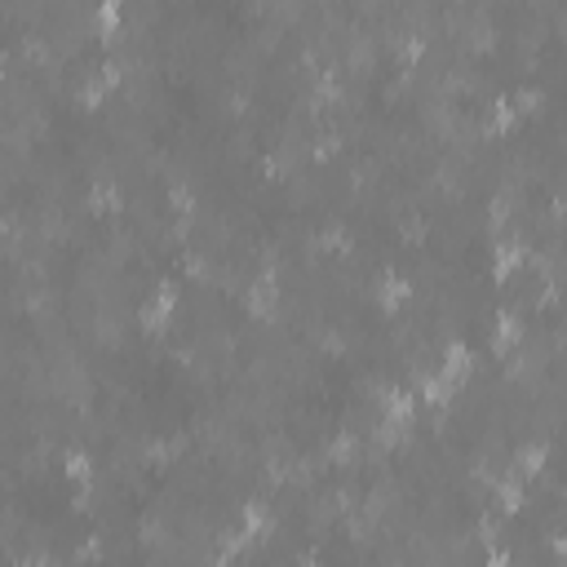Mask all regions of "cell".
<instances>
[{
    "mask_svg": "<svg viewBox=\"0 0 567 567\" xmlns=\"http://www.w3.org/2000/svg\"><path fill=\"white\" fill-rule=\"evenodd\" d=\"M478 350H483V337H452V341L439 350V359H434L439 381H443L447 390H465V385L474 381V372H478Z\"/></svg>",
    "mask_w": 567,
    "mask_h": 567,
    "instance_id": "cell-1",
    "label": "cell"
},
{
    "mask_svg": "<svg viewBox=\"0 0 567 567\" xmlns=\"http://www.w3.org/2000/svg\"><path fill=\"white\" fill-rule=\"evenodd\" d=\"M182 257H186V252H182ZM177 270H182V266H177ZM177 270H173V275H164V279H155V284H151V292L137 301V323H142L146 332H164V328L177 319V306H182Z\"/></svg>",
    "mask_w": 567,
    "mask_h": 567,
    "instance_id": "cell-2",
    "label": "cell"
},
{
    "mask_svg": "<svg viewBox=\"0 0 567 567\" xmlns=\"http://www.w3.org/2000/svg\"><path fill=\"white\" fill-rule=\"evenodd\" d=\"M416 416H421V403H416V394L408 390V381H394V385L381 390V399H377V421H385V425H412Z\"/></svg>",
    "mask_w": 567,
    "mask_h": 567,
    "instance_id": "cell-3",
    "label": "cell"
},
{
    "mask_svg": "<svg viewBox=\"0 0 567 567\" xmlns=\"http://www.w3.org/2000/svg\"><path fill=\"white\" fill-rule=\"evenodd\" d=\"M509 93L514 89H501V93L487 97V106H483V133L487 137H514L523 128V115L514 111V97Z\"/></svg>",
    "mask_w": 567,
    "mask_h": 567,
    "instance_id": "cell-4",
    "label": "cell"
},
{
    "mask_svg": "<svg viewBox=\"0 0 567 567\" xmlns=\"http://www.w3.org/2000/svg\"><path fill=\"white\" fill-rule=\"evenodd\" d=\"M58 474H62L66 487H89V483L97 478V456H93V447H89V443H71V447L62 452V461H58Z\"/></svg>",
    "mask_w": 567,
    "mask_h": 567,
    "instance_id": "cell-5",
    "label": "cell"
},
{
    "mask_svg": "<svg viewBox=\"0 0 567 567\" xmlns=\"http://www.w3.org/2000/svg\"><path fill=\"white\" fill-rule=\"evenodd\" d=\"M408 390L416 394V403L430 412V408H443V403H452V394L456 390H447L443 381H439V372H434V363L430 368H421V372H412V381H408Z\"/></svg>",
    "mask_w": 567,
    "mask_h": 567,
    "instance_id": "cell-6",
    "label": "cell"
},
{
    "mask_svg": "<svg viewBox=\"0 0 567 567\" xmlns=\"http://www.w3.org/2000/svg\"><path fill=\"white\" fill-rule=\"evenodd\" d=\"M124 27V0H93V31L106 40Z\"/></svg>",
    "mask_w": 567,
    "mask_h": 567,
    "instance_id": "cell-7",
    "label": "cell"
},
{
    "mask_svg": "<svg viewBox=\"0 0 567 567\" xmlns=\"http://www.w3.org/2000/svg\"><path fill=\"white\" fill-rule=\"evenodd\" d=\"M13 567H62V554L53 545H35V549H22Z\"/></svg>",
    "mask_w": 567,
    "mask_h": 567,
    "instance_id": "cell-8",
    "label": "cell"
}]
</instances>
